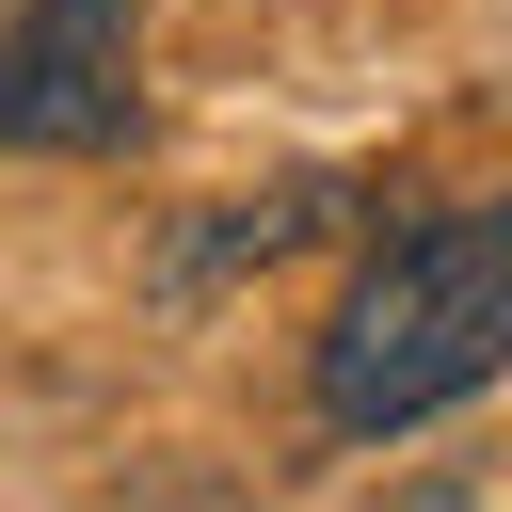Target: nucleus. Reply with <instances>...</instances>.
I'll list each match as a JSON object with an SVG mask.
<instances>
[{
	"mask_svg": "<svg viewBox=\"0 0 512 512\" xmlns=\"http://www.w3.org/2000/svg\"><path fill=\"white\" fill-rule=\"evenodd\" d=\"M512 368V192L416 208L320 320V432H416Z\"/></svg>",
	"mask_w": 512,
	"mask_h": 512,
	"instance_id": "obj_1",
	"label": "nucleus"
},
{
	"mask_svg": "<svg viewBox=\"0 0 512 512\" xmlns=\"http://www.w3.org/2000/svg\"><path fill=\"white\" fill-rule=\"evenodd\" d=\"M144 128V0H0V144L96 160Z\"/></svg>",
	"mask_w": 512,
	"mask_h": 512,
	"instance_id": "obj_2",
	"label": "nucleus"
}]
</instances>
